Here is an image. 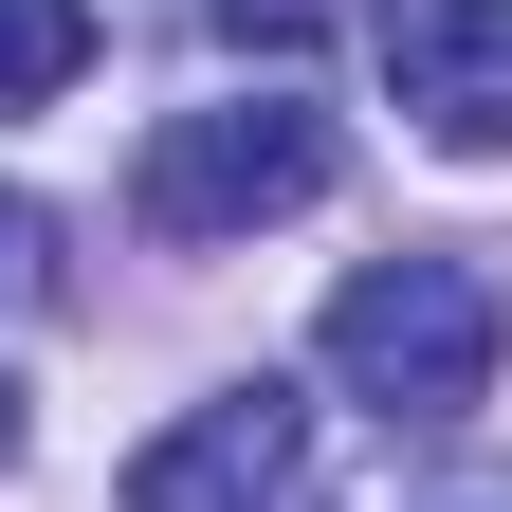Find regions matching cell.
Returning <instances> with one entry per match:
<instances>
[{
	"mask_svg": "<svg viewBox=\"0 0 512 512\" xmlns=\"http://www.w3.org/2000/svg\"><path fill=\"white\" fill-rule=\"evenodd\" d=\"M311 202H330V110H293V92L165 110L147 165H128V220L147 238H256V220H311Z\"/></svg>",
	"mask_w": 512,
	"mask_h": 512,
	"instance_id": "6da1fadb",
	"label": "cell"
},
{
	"mask_svg": "<svg viewBox=\"0 0 512 512\" xmlns=\"http://www.w3.org/2000/svg\"><path fill=\"white\" fill-rule=\"evenodd\" d=\"M330 384L384 421H458L494 403V293L458 275V256H384V275L330 293Z\"/></svg>",
	"mask_w": 512,
	"mask_h": 512,
	"instance_id": "7a4b0ae2",
	"label": "cell"
},
{
	"mask_svg": "<svg viewBox=\"0 0 512 512\" xmlns=\"http://www.w3.org/2000/svg\"><path fill=\"white\" fill-rule=\"evenodd\" d=\"M384 92L421 110V147H458V165H494L512 147V0H384Z\"/></svg>",
	"mask_w": 512,
	"mask_h": 512,
	"instance_id": "3957f363",
	"label": "cell"
},
{
	"mask_svg": "<svg viewBox=\"0 0 512 512\" xmlns=\"http://www.w3.org/2000/svg\"><path fill=\"white\" fill-rule=\"evenodd\" d=\"M293 458H311L293 384H220V403H183L147 458H128V512H275Z\"/></svg>",
	"mask_w": 512,
	"mask_h": 512,
	"instance_id": "277c9868",
	"label": "cell"
},
{
	"mask_svg": "<svg viewBox=\"0 0 512 512\" xmlns=\"http://www.w3.org/2000/svg\"><path fill=\"white\" fill-rule=\"evenodd\" d=\"M92 74V0H0V110H55Z\"/></svg>",
	"mask_w": 512,
	"mask_h": 512,
	"instance_id": "5b68a950",
	"label": "cell"
},
{
	"mask_svg": "<svg viewBox=\"0 0 512 512\" xmlns=\"http://www.w3.org/2000/svg\"><path fill=\"white\" fill-rule=\"evenodd\" d=\"M19 293H37V202L0 183V311H19Z\"/></svg>",
	"mask_w": 512,
	"mask_h": 512,
	"instance_id": "8992f818",
	"label": "cell"
},
{
	"mask_svg": "<svg viewBox=\"0 0 512 512\" xmlns=\"http://www.w3.org/2000/svg\"><path fill=\"white\" fill-rule=\"evenodd\" d=\"M330 0H220V37H311Z\"/></svg>",
	"mask_w": 512,
	"mask_h": 512,
	"instance_id": "52a82bcc",
	"label": "cell"
},
{
	"mask_svg": "<svg viewBox=\"0 0 512 512\" xmlns=\"http://www.w3.org/2000/svg\"><path fill=\"white\" fill-rule=\"evenodd\" d=\"M0 458H19V403H0Z\"/></svg>",
	"mask_w": 512,
	"mask_h": 512,
	"instance_id": "ba28073f",
	"label": "cell"
}]
</instances>
